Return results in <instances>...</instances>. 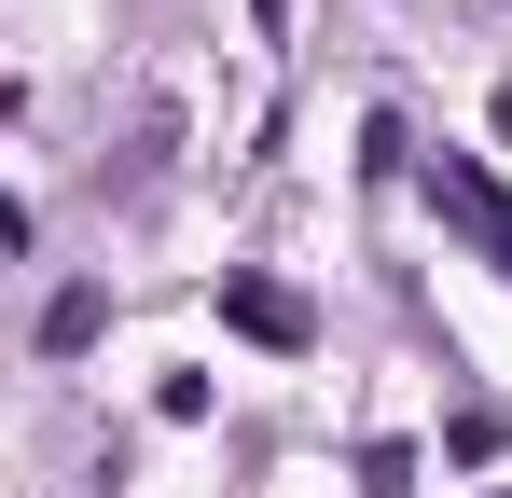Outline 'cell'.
I'll list each match as a JSON object with an SVG mask.
<instances>
[{
	"label": "cell",
	"instance_id": "obj_4",
	"mask_svg": "<svg viewBox=\"0 0 512 498\" xmlns=\"http://www.w3.org/2000/svg\"><path fill=\"white\" fill-rule=\"evenodd\" d=\"M360 485H374V498H416V457H402V443H360Z\"/></svg>",
	"mask_w": 512,
	"mask_h": 498
},
{
	"label": "cell",
	"instance_id": "obj_2",
	"mask_svg": "<svg viewBox=\"0 0 512 498\" xmlns=\"http://www.w3.org/2000/svg\"><path fill=\"white\" fill-rule=\"evenodd\" d=\"M222 332H250V346H319V319H305V291H277V277H222Z\"/></svg>",
	"mask_w": 512,
	"mask_h": 498
},
{
	"label": "cell",
	"instance_id": "obj_5",
	"mask_svg": "<svg viewBox=\"0 0 512 498\" xmlns=\"http://www.w3.org/2000/svg\"><path fill=\"white\" fill-rule=\"evenodd\" d=\"M499 498H512V485H499Z\"/></svg>",
	"mask_w": 512,
	"mask_h": 498
},
{
	"label": "cell",
	"instance_id": "obj_1",
	"mask_svg": "<svg viewBox=\"0 0 512 498\" xmlns=\"http://www.w3.org/2000/svg\"><path fill=\"white\" fill-rule=\"evenodd\" d=\"M429 194H443V222H457V236H471V249L512 277V194H499V180H485L471 153H443V166H429Z\"/></svg>",
	"mask_w": 512,
	"mask_h": 498
},
{
	"label": "cell",
	"instance_id": "obj_3",
	"mask_svg": "<svg viewBox=\"0 0 512 498\" xmlns=\"http://www.w3.org/2000/svg\"><path fill=\"white\" fill-rule=\"evenodd\" d=\"M97 332H111V291H97V277H70V291L42 305V360H84Z\"/></svg>",
	"mask_w": 512,
	"mask_h": 498
}]
</instances>
